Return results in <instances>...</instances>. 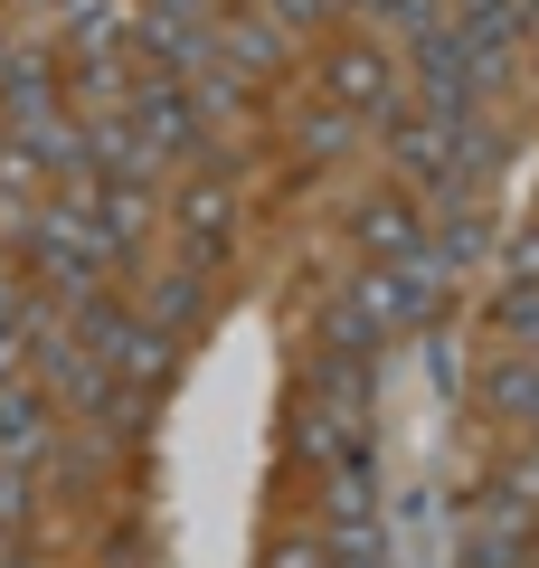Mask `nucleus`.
I'll use <instances>...</instances> for the list:
<instances>
[{
    "label": "nucleus",
    "mask_w": 539,
    "mask_h": 568,
    "mask_svg": "<svg viewBox=\"0 0 539 568\" xmlns=\"http://www.w3.org/2000/svg\"><path fill=\"white\" fill-rule=\"evenodd\" d=\"M436 294H445L436 246H417V256H398V265H369V275L350 284V304L369 313V332H379V342H398V332H426V323H436Z\"/></svg>",
    "instance_id": "f257e3e1"
},
{
    "label": "nucleus",
    "mask_w": 539,
    "mask_h": 568,
    "mask_svg": "<svg viewBox=\"0 0 539 568\" xmlns=\"http://www.w3.org/2000/svg\"><path fill=\"white\" fill-rule=\"evenodd\" d=\"M104 256H114V246H104V219H95V200H67V209H48L39 219V265H48V284H67V294H85V284L104 275Z\"/></svg>",
    "instance_id": "f03ea898"
},
{
    "label": "nucleus",
    "mask_w": 539,
    "mask_h": 568,
    "mask_svg": "<svg viewBox=\"0 0 539 568\" xmlns=\"http://www.w3.org/2000/svg\"><path fill=\"white\" fill-rule=\"evenodd\" d=\"M332 95L359 104V114H398V67H388L379 48H340L332 58Z\"/></svg>",
    "instance_id": "7ed1b4c3"
},
{
    "label": "nucleus",
    "mask_w": 539,
    "mask_h": 568,
    "mask_svg": "<svg viewBox=\"0 0 539 568\" xmlns=\"http://www.w3.org/2000/svg\"><path fill=\"white\" fill-rule=\"evenodd\" d=\"M369 388H379V361H322L313 369V407H322V417H340V426L369 417Z\"/></svg>",
    "instance_id": "20e7f679"
},
{
    "label": "nucleus",
    "mask_w": 539,
    "mask_h": 568,
    "mask_svg": "<svg viewBox=\"0 0 539 568\" xmlns=\"http://www.w3.org/2000/svg\"><path fill=\"white\" fill-rule=\"evenodd\" d=\"M39 455H48V407L10 379L0 388V465H39Z\"/></svg>",
    "instance_id": "39448f33"
},
{
    "label": "nucleus",
    "mask_w": 539,
    "mask_h": 568,
    "mask_svg": "<svg viewBox=\"0 0 539 568\" xmlns=\"http://www.w3.org/2000/svg\"><path fill=\"white\" fill-rule=\"evenodd\" d=\"M104 369H114V379H161V369H171V332H152V323H114Z\"/></svg>",
    "instance_id": "423d86ee"
},
{
    "label": "nucleus",
    "mask_w": 539,
    "mask_h": 568,
    "mask_svg": "<svg viewBox=\"0 0 539 568\" xmlns=\"http://www.w3.org/2000/svg\"><path fill=\"white\" fill-rule=\"evenodd\" d=\"M209 48L237 58V77H265V67L284 58V29H275V20H227V29H209Z\"/></svg>",
    "instance_id": "0eeeda50"
},
{
    "label": "nucleus",
    "mask_w": 539,
    "mask_h": 568,
    "mask_svg": "<svg viewBox=\"0 0 539 568\" xmlns=\"http://www.w3.org/2000/svg\"><path fill=\"white\" fill-rule=\"evenodd\" d=\"M359 246L388 256V265L417 256V209H407V200H369V209H359Z\"/></svg>",
    "instance_id": "6e6552de"
},
{
    "label": "nucleus",
    "mask_w": 539,
    "mask_h": 568,
    "mask_svg": "<svg viewBox=\"0 0 539 568\" xmlns=\"http://www.w3.org/2000/svg\"><path fill=\"white\" fill-rule=\"evenodd\" d=\"M180 219H190V265H209V256H218V237H227V190L200 181L190 200H180Z\"/></svg>",
    "instance_id": "1a4fd4ad"
},
{
    "label": "nucleus",
    "mask_w": 539,
    "mask_h": 568,
    "mask_svg": "<svg viewBox=\"0 0 539 568\" xmlns=\"http://www.w3.org/2000/svg\"><path fill=\"white\" fill-rule=\"evenodd\" d=\"M322 559H332V568H398V559H388V540H379V521H332Z\"/></svg>",
    "instance_id": "9d476101"
},
{
    "label": "nucleus",
    "mask_w": 539,
    "mask_h": 568,
    "mask_svg": "<svg viewBox=\"0 0 539 568\" xmlns=\"http://www.w3.org/2000/svg\"><path fill=\"white\" fill-rule=\"evenodd\" d=\"M350 436H359V426H340V417H322V407H303L294 455H303V465H340V455H350Z\"/></svg>",
    "instance_id": "9b49d317"
},
{
    "label": "nucleus",
    "mask_w": 539,
    "mask_h": 568,
    "mask_svg": "<svg viewBox=\"0 0 539 568\" xmlns=\"http://www.w3.org/2000/svg\"><path fill=\"white\" fill-rule=\"evenodd\" d=\"M180 323H200V265H180L161 284V332H180Z\"/></svg>",
    "instance_id": "f8f14e48"
},
{
    "label": "nucleus",
    "mask_w": 539,
    "mask_h": 568,
    "mask_svg": "<svg viewBox=\"0 0 539 568\" xmlns=\"http://www.w3.org/2000/svg\"><path fill=\"white\" fill-rule=\"evenodd\" d=\"M265 568H332V559H322V540H275Z\"/></svg>",
    "instance_id": "ddd939ff"
},
{
    "label": "nucleus",
    "mask_w": 539,
    "mask_h": 568,
    "mask_svg": "<svg viewBox=\"0 0 539 568\" xmlns=\"http://www.w3.org/2000/svg\"><path fill=\"white\" fill-rule=\"evenodd\" d=\"M322 10H332V0H265V20H275V29H313Z\"/></svg>",
    "instance_id": "4468645a"
},
{
    "label": "nucleus",
    "mask_w": 539,
    "mask_h": 568,
    "mask_svg": "<svg viewBox=\"0 0 539 568\" xmlns=\"http://www.w3.org/2000/svg\"><path fill=\"white\" fill-rule=\"evenodd\" d=\"M511 275H520V284H539V237H520V246H511Z\"/></svg>",
    "instance_id": "2eb2a0df"
},
{
    "label": "nucleus",
    "mask_w": 539,
    "mask_h": 568,
    "mask_svg": "<svg viewBox=\"0 0 539 568\" xmlns=\"http://www.w3.org/2000/svg\"><path fill=\"white\" fill-rule=\"evenodd\" d=\"M482 10H501V0H445V20H455V29H464V20H482Z\"/></svg>",
    "instance_id": "dca6fc26"
},
{
    "label": "nucleus",
    "mask_w": 539,
    "mask_h": 568,
    "mask_svg": "<svg viewBox=\"0 0 539 568\" xmlns=\"http://www.w3.org/2000/svg\"><path fill=\"white\" fill-rule=\"evenodd\" d=\"M511 493H539V446H530V465H520V474H511Z\"/></svg>",
    "instance_id": "f3484780"
},
{
    "label": "nucleus",
    "mask_w": 539,
    "mask_h": 568,
    "mask_svg": "<svg viewBox=\"0 0 539 568\" xmlns=\"http://www.w3.org/2000/svg\"><path fill=\"white\" fill-rule=\"evenodd\" d=\"M350 10H388V0H350Z\"/></svg>",
    "instance_id": "a211bd4d"
},
{
    "label": "nucleus",
    "mask_w": 539,
    "mask_h": 568,
    "mask_svg": "<svg viewBox=\"0 0 539 568\" xmlns=\"http://www.w3.org/2000/svg\"><path fill=\"white\" fill-rule=\"evenodd\" d=\"M0 568H10V559H0Z\"/></svg>",
    "instance_id": "6ab92c4d"
}]
</instances>
